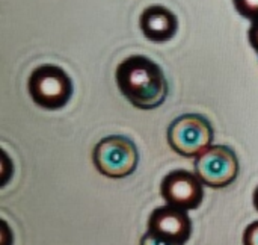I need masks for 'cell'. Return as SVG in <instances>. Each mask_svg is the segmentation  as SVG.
Returning a JSON list of instances; mask_svg holds the SVG:
<instances>
[{
	"instance_id": "12",
	"label": "cell",
	"mask_w": 258,
	"mask_h": 245,
	"mask_svg": "<svg viewBox=\"0 0 258 245\" xmlns=\"http://www.w3.org/2000/svg\"><path fill=\"white\" fill-rule=\"evenodd\" d=\"M248 39L251 47L257 52L258 55V20H254L249 30H248Z\"/></svg>"
},
{
	"instance_id": "13",
	"label": "cell",
	"mask_w": 258,
	"mask_h": 245,
	"mask_svg": "<svg viewBox=\"0 0 258 245\" xmlns=\"http://www.w3.org/2000/svg\"><path fill=\"white\" fill-rule=\"evenodd\" d=\"M252 202H254V208L258 211V186L254 191V195H252Z\"/></svg>"
},
{
	"instance_id": "6",
	"label": "cell",
	"mask_w": 258,
	"mask_h": 245,
	"mask_svg": "<svg viewBox=\"0 0 258 245\" xmlns=\"http://www.w3.org/2000/svg\"><path fill=\"white\" fill-rule=\"evenodd\" d=\"M160 194L168 205L184 211H195L204 200V183L195 173L174 170L160 183Z\"/></svg>"
},
{
	"instance_id": "4",
	"label": "cell",
	"mask_w": 258,
	"mask_h": 245,
	"mask_svg": "<svg viewBox=\"0 0 258 245\" xmlns=\"http://www.w3.org/2000/svg\"><path fill=\"white\" fill-rule=\"evenodd\" d=\"M213 138L215 132L210 121L198 114L180 115L168 127L171 149L184 158H197L213 144Z\"/></svg>"
},
{
	"instance_id": "2",
	"label": "cell",
	"mask_w": 258,
	"mask_h": 245,
	"mask_svg": "<svg viewBox=\"0 0 258 245\" xmlns=\"http://www.w3.org/2000/svg\"><path fill=\"white\" fill-rule=\"evenodd\" d=\"M27 91L32 102L39 108L57 111L71 100L73 82L63 68L53 64H44L30 73Z\"/></svg>"
},
{
	"instance_id": "9",
	"label": "cell",
	"mask_w": 258,
	"mask_h": 245,
	"mask_svg": "<svg viewBox=\"0 0 258 245\" xmlns=\"http://www.w3.org/2000/svg\"><path fill=\"white\" fill-rule=\"evenodd\" d=\"M236 11L251 21L258 20V0H233Z\"/></svg>"
},
{
	"instance_id": "5",
	"label": "cell",
	"mask_w": 258,
	"mask_h": 245,
	"mask_svg": "<svg viewBox=\"0 0 258 245\" xmlns=\"http://www.w3.org/2000/svg\"><path fill=\"white\" fill-rule=\"evenodd\" d=\"M195 174L209 188H227L239 176L240 165L236 153L222 144H212L195 159Z\"/></svg>"
},
{
	"instance_id": "8",
	"label": "cell",
	"mask_w": 258,
	"mask_h": 245,
	"mask_svg": "<svg viewBox=\"0 0 258 245\" xmlns=\"http://www.w3.org/2000/svg\"><path fill=\"white\" fill-rule=\"evenodd\" d=\"M139 27L145 38L153 42H166L174 38L178 30V20L175 14L162 5H151L145 8L139 17Z\"/></svg>"
},
{
	"instance_id": "11",
	"label": "cell",
	"mask_w": 258,
	"mask_h": 245,
	"mask_svg": "<svg viewBox=\"0 0 258 245\" xmlns=\"http://www.w3.org/2000/svg\"><path fill=\"white\" fill-rule=\"evenodd\" d=\"M139 245H178V244L169 242V241H166V239L159 238L157 235H154V233H151V232H147V233L141 238V244Z\"/></svg>"
},
{
	"instance_id": "7",
	"label": "cell",
	"mask_w": 258,
	"mask_h": 245,
	"mask_svg": "<svg viewBox=\"0 0 258 245\" xmlns=\"http://www.w3.org/2000/svg\"><path fill=\"white\" fill-rule=\"evenodd\" d=\"M148 232L174 244L184 245L192 235V220L187 211L172 205L154 209L148 218Z\"/></svg>"
},
{
	"instance_id": "1",
	"label": "cell",
	"mask_w": 258,
	"mask_h": 245,
	"mask_svg": "<svg viewBox=\"0 0 258 245\" xmlns=\"http://www.w3.org/2000/svg\"><path fill=\"white\" fill-rule=\"evenodd\" d=\"M119 92L138 109L159 108L168 95V82L162 68L144 55L122 59L115 71Z\"/></svg>"
},
{
	"instance_id": "10",
	"label": "cell",
	"mask_w": 258,
	"mask_h": 245,
	"mask_svg": "<svg viewBox=\"0 0 258 245\" xmlns=\"http://www.w3.org/2000/svg\"><path fill=\"white\" fill-rule=\"evenodd\" d=\"M243 245H258V221L251 223L243 232Z\"/></svg>"
},
{
	"instance_id": "3",
	"label": "cell",
	"mask_w": 258,
	"mask_h": 245,
	"mask_svg": "<svg viewBox=\"0 0 258 245\" xmlns=\"http://www.w3.org/2000/svg\"><path fill=\"white\" fill-rule=\"evenodd\" d=\"M92 162L103 176L109 179H124L135 173L139 153L132 139L121 135H110L94 147Z\"/></svg>"
}]
</instances>
